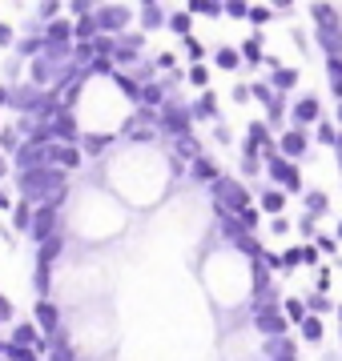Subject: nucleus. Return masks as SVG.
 <instances>
[{
    "instance_id": "22",
    "label": "nucleus",
    "mask_w": 342,
    "mask_h": 361,
    "mask_svg": "<svg viewBox=\"0 0 342 361\" xmlns=\"http://www.w3.org/2000/svg\"><path fill=\"white\" fill-rule=\"evenodd\" d=\"M237 221H242V229H258V221H262V217H258V209H242V213H237Z\"/></svg>"
},
{
    "instance_id": "5",
    "label": "nucleus",
    "mask_w": 342,
    "mask_h": 361,
    "mask_svg": "<svg viewBox=\"0 0 342 361\" xmlns=\"http://www.w3.org/2000/svg\"><path fill=\"white\" fill-rule=\"evenodd\" d=\"M310 16H314V28L322 37L342 32V20H338V8H334V4H310Z\"/></svg>"
},
{
    "instance_id": "24",
    "label": "nucleus",
    "mask_w": 342,
    "mask_h": 361,
    "mask_svg": "<svg viewBox=\"0 0 342 361\" xmlns=\"http://www.w3.org/2000/svg\"><path fill=\"white\" fill-rule=\"evenodd\" d=\"M270 16H274V8H250V25H266V20H270Z\"/></svg>"
},
{
    "instance_id": "20",
    "label": "nucleus",
    "mask_w": 342,
    "mask_h": 361,
    "mask_svg": "<svg viewBox=\"0 0 342 361\" xmlns=\"http://www.w3.org/2000/svg\"><path fill=\"white\" fill-rule=\"evenodd\" d=\"M302 265H310V269H322V253H318V245L310 241V245H302Z\"/></svg>"
},
{
    "instance_id": "1",
    "label": "nucleus",
    "mask_w": 342,
    "mask_h": 361,
    "mask_svg": "<svg viewBox=\"0 0 342 361\" xmlns=\"http://www.w3.org/2000/svg\"><path fill=\"white\" fill-rule=\"evenodd\" d=\"M266 177L274 180L286 197H302L306 193V180H302L298 161H286V157H266Z\"/></svg>"
},
{
    "instance_id": "31",
    "label": "nucleus",
    "mask_w": 342,
    "mask_h": 361,
    "mask_svg": "<svg viewBox=\"0 0 342 361\" xmlns=\"http://www.w3.org/2000/svg\"><path fill=\"white\" fill-rule=\"evenodd\" d=\"M338 329H342V305H338ZM338 349H342V341H338Z\"/></svg>"
},
{
    "instance_id": "13",
    "label": "nucleus",
    "mask_w": 342,
    "mask_h": 361,
    "mask_svg": "<svg viewBox=\"0 0 342 361\" xmlns=\"http://www.w3.org/2000/svg\"><path fill=\"white\" fill-rule=\"evenodd\" d=\"M326 80H330L334 101H342V56H326Z\"/></svg>"
},
{
    "instance_id": "26",
    "label": "nucleus",
    "mask_w": 342,
    "mask_h": 361,
    "mask_svg": "<svg viewBox=\"0 0 342 361\" xmlns=\"http://www.w3.org/2000/svg\"><path fill=\"white\" fill-rule=\"evenodd\" d=\"M189 80H194V85H206V80H210V73H206V68H194V73H189Z\"/></svg>"
},
{
    "instance_id": "30",
    "label": "nucleus",
    "mask_w": 342,
    "mask_h": 361,
    "mask_svg": "<svg viewBox=\"0 0 342 361\" xmlns=\"http://www.w3.org/2000/svg\"><path fill=\"white\" fill-rule=\"evenodd\" d=\"M334 125H338V133H342V101L334 104Z\"/></svg>"
},
{
    "instance_id": "12",
    "label": "nucleus",
    "mask_w": 342,
    "mask_h": 361,
    "mask_svg": "<svg viewBox=\"0 0 342 361\" xmlns=\"http://www.w3.org/2000/svg\"><path fill=\"white\" fill-rule=\"evenodd\" d=\"M298 80H302V73H298V68H278L274 77H270V85H274V92H282V97H286V92H294V85H298Z\"/></svg>"
},
{
    "instance_id": "27",
    "label": "nucleus",
    "mask_w": 342,
    "mask_h": 361,
    "mask_svg": "<svg viewBox=\"0 0 342 361\" xmlns=\"http://www.w3.org/2000/svg\"><path fill=\"white\" fill-rule=\"evenodd\" d=\"M242 169H246V177H254L262 165H258V157H246V165H242Z\"/></svg>"
},
{
    "instance_id": "8",
    "label": "nucleus",
    "mask_w": 342,
    "mask_h": 361,
    "mask_svg": "<svg viewBox=\"0 0 342 361\" xmlns=\"http://www.w3.org/2000/svg\"><path fill=\"white\" fill-rule=\"evenodd\" d=\"M298 334H302L306 345H322V341H326V317H314V313H310V317L298 325Z\"/></svg>"
},
{
    "instance_id": "4",
    "label": "nucleus",
    "mask_w": 342,
    "mask_h": 361,
    "mask_svg": "<svg viewBox=\"0 0 342 361\" xmlns=\"http://www.w3.org/2000/svg\"><path fill=\"white\" fill-rule=\"evenodd\" d=\"M314 153L310 149V133L306 129H282V137H278V157H286V161H306V157Z\"/></svg>"
},
{
    "instance_id": "11",
    "label": "nucleus",
    "mask_w": 342,
    "mask_h": 361,
    "mask_svg": "<svg viewBox=\"0 0 342 361\" xmlns=\"http://www.w3.org/2000/svg\"><path fill=\"white\" fill-rule=\"evenodd\" d=\"M314 141L322 145V149H334V153H338V141H342L338 125H334V121H322V125L314 129Z\"/></svg>"
},
{
    "instance_id": "23",
    "label": "nucleus",
    "mask_w": 342,
    "mask_h": 361,
    "mask_svg": "<svg viewBox=\"0 0 342 361\" xmlns=\"http://www.w3.org/2000/svg\"><path fill=\"white\" fill-rule=\"evenodd\" d=\"M270 233H274V237H286V233H290V217H270Z\"/></svg>"
},
{
    "instance_id": "16",
    "label": "nucleus",
    "mask_w": 342,
    "mask_h": 361,
    "mask_svg": "<svg viewBox=\"0 0 342 361\" xmlns=\"http://www.w3.org/2000/svg\"><path fill=\"white\" fill-rule=\"evenodd\" d=\"M330 285H334V265L326 261V265L314 273V289H318V293H330Z\"/></svg>"
},
{
    "instance_id": "10",
    "label": "nucleus",
    "mask_w": 342,
    "mask_h": 361,
    "mask_svg": "<svg viewBox=\"0 0 342 361\" xmlns=\"http://www.w3.org/2000/svg\"><path fill=\"white\" fill-rule=\"evenodd\" d=\"M306 310L314 313V317H326V313H338V305L330 301V293H318V289H310V293H306Z\"/></svg>"
},
{
    "instance_id": "21",
    "label": "nucleus",
    "mask_w": 342,
    "mask_h": 361,
    "mask_svg": "<svg viewBox=\"0 0 342 361\" xmlns=\"http://www.w3.org/2000/svg\"><path fill=\"white\" fill-rule=\"evenodd\" d=\"M218 65H222V68H237V65H242V49H222V52H218Z\"/></svg>"
},
{
    "instance_id": "3",
    "label": "nucleus",
    "mask_w": 342,
    "mask_h": 361,
    "mask_svg": "<svg viewBox=\"0 0 342 361\" xmlns=\"http://www.w3.org/2000/svg\"><path fill=\"white\" fill-rule=\"evenodd\" d=\"M254 322H258V329H262V334H270V337H274V341H282V337L290 334L286 313H282V305H278L274 297H266L262 305H258V317H254Z\"/></svg>"
},
{
    "instance_id": "28",
    "label": "nucleus",
    "mask_w": 342,
    "mask_h": 361,
    "mask_svg": "<svg viewBox=\"0 0 342 361\" xmlns=\"http://www.w3.org/2000/svg\"><path fill=\"white\" fill-rule=\"evenodd\" d=\"M225 13H230V16H250V8H246V4H230Z\"/></svg>"
},
{
    "instance_id": "15",
    "label": "nucleus",
    "mask_w": 342,
    "mask_h": 361,
    "mask_svg": "<svg viewBox=\"0 0 342 361\" xmlns=\"http://www.w3.org/2000/svg\"><path fill=\"white\" fill-rule=\"evenodd\" d=\"M314 245H318V253H322V257H330V261H338V237H334V233H318L314 237Z\"/></svg>"
},
{
    "instance_id": "19",
    "label": "nucleus",
    "mask_w": 342,
    "mask_h": 361,
    "mask_svg": "<svg viewBox=\"0 0 342 361\" xmlns=\"http://www.w3.org/2000/svg\"><path fill=\"white\" fill-rule=\"evenodd\" d=\"M298 265H302V245H290L286 253H282V269H298Z\"/></svg>"
},
{
    "instance_id": "2",
    "label": "nucleus",
    "mask_w": 342,
    "mask_h": 361,
    "mask_svg": "<svg viewBox=\"0 0 342 361\" xmlns=\"http://www.w3.org/2000/svg\"><path fill=\"white\" fill-rule=\"evenodd\" d=\"M290 116H294V129H318L326 116H322V97L318 92H302L298 101L290 104Z\"/></svg>"
},
{
    "instance_id": "25",
    "label": "nucleus",
    "mask_w": 342,
    "mask_h": 361,
    "mask_svg": "<svg viewBox=\"0 0 342 361\" xmlns=\"http://www.w3.org/2000/svg\"><path fill=\"white\" fill-rule=\"evenodd\" d=\"M170 25L177 28V32H189V16H185V13H177V16L170 20Z\"/></svg>"
},
{
    "instance_id": "32",
    "label": "nucleus",
    "mask_w": 342,
    "mask_h": 361,
    "mask_svg": "<svg viewBox=\"0 0 342 361\" xmlns=\"http://www.w3.org/2000/svg\"><path fill=\"white\" fill-rule=\"evenodd\" d=\"M334 237H338V241H342V221H338V229H334Z\"/></svg>"
},
{
    "instance_id": "29",
    "label": "nucleus",
    "mask_w": 342,
    "mask_h": 361,
    "mask_svg": "<svg viewBox=\"0 0 342 361\" xmlns=\"http://www.w3.org/2000/svg\"><path fill=\"white\" fill-rule=\"evenodd\" d=\"M318 361H342V349H326V353H322Z\"/></svg>"
},
{
    "instance_id": "6",
    "label": "nucleus",
    "mask_w": 342,
    "mask_h": 361,
    "mask_svg": "<svg viewBox=\"0 0 342 361\" xmlns=\"http://www.w3.org/2000/svg\"><path fill=\"white\" fill-rule=\"evenodd\" d=\"M302 205H306V213H310V217L322 221L330 213V193L322 189V185H310V189L302 193Z\"/></svg>"
},
{
    "instance_id": "17",
    "label": "nucleus",
    "mask_w": 342,
    "mask_h": 361,
    "mask_svg": "<svg viewBox=\"0 0 342 361\" xmlns=\"http://www.w3.org/2000/svg\"><path fill=\"white\" fill-rule=\"evenodd\" d=\"M242 61H250V65L262 61V37H250L246 44H242Z\"/></svg>"
},
{
    "instance_id": "14",
    "label": "nucleus",
    "mask_w": 342,
    "mask_h": 361,
    "mask_svg": "<svg viewBox=\"0 0 342 361\" xmlns=\"http://www.w3.org/2000/svg\"><path fill=\"white\" fill-rule=\"evenodd\" d=\"M222 197L237 209V213H242V209H250V193H246L242 185H234V180H230V185H222Z\"/></svg>"
},
{
    "instance_id": "9",
    "label": "nucleus",
    "mask_w": 342,
    "mask_h": 361,
    "mask_svg": "<svg viewBox=\"0 0 342 361\" xmlns=\"http://www.w3.org/2000/svg\"><path fill=\"white\" fill-rule=\"evenodd\" d=\"M282 313H286V322L298 329V325L310 317V310H306V297H286V301H282Z\"/></svg>"
},
{
    "instance_id": "7",
    "label": "nucleus",
    "mask_w": 342,
    "mask_h": 361,
    "mask_svg": "<svg viewBox=\"0 0 342 361\" xmlns=\"http://www.w3.org/2000/svg\"><path fill=\"white\" fill-rule=\"evenodd\" d=\"M258 201H262V213H270V217H286V201L290 197L278 189V185H266L262 193H258Z\"/></svg>"
},
{
    "instance_id": "18",
    "label": "nucleus",
    "mask_w": 342,
    "mask_h": 361,
    "mask_svg": "<svg viewBox=\"0 0 342 361\" xmlns=\"http://www.w3.org/2000/svg\"><path fill=\"white\" fill-rule=\"evenodd\" d=\"M298 233H302V237H306V245H310V241H314L318 233H322V229H318V217L302 213V217H298Z\"/></svg>"
}]
</instances>
